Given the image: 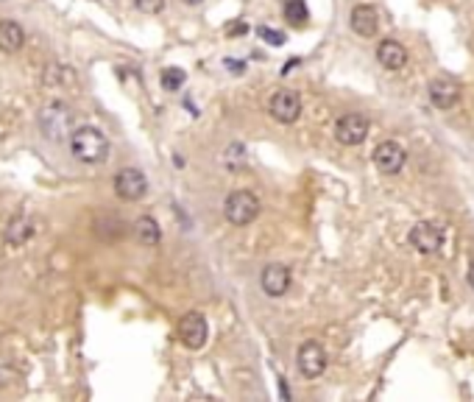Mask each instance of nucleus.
I'll return each instance as SVG.
<instances>
[{
	"instance_id": "obj_24",
	"label": "nucleus",
	"mask_w": 474,
	"mask_h": 402,
	"mask_svg": "<svg viewBox=\"0 0 474 402\" xmlns=\"http://www.w3.org/2000/svg\"><path fill=\"white\" fill-rule=\"evenodd\" d=\"M165 3L168 0H134L137 11H143V14H159L165 9Z\"/></svg>"
},
{
	"instance_id": "obj_13",
	"label": "nucleus",
	"mask_w": 474,
	"mask_h": 402,
	"mask_svg": "<svg viewBox=\"0 0 474 402\" xmlns=\"http://www.w3.org/2000/svg\"><path fill=\"white\" fill-rule=\"evenodd\" d=\"M377 59L385 70H402L408 65V51L396 39H382L377 45Z\"/></svg>"
},
{
	"instance_id": "obj_15",
	"label": "nucleus",
	"mask_w": 474,
	"mask_h": 402,
	"mask_svg": "<svg viewBox=\"0 0 474 402\" xmlns=\"http://www.w3.org/2000/svg\"><path fill=\"white\" fill-rule=\"evenodd\" d=\"M134 234H137V243L145 249H157L159 240H162V230H159L154 215H140L134 221Z\"/></svg>"
},
{
	"instance_id": "obj_18",
	"label": "nucleus",
	"mask_w": 474,
	"mask_h": 402,
	"mask_svg": "<svg viewBox=\"0 0 474 402\" xmlns=\"http://www.w3.org/2000/svg\"><path fill=\"white\" fill-rule=\"evenodd\" d=\"M45 84L48 87H76L78 78L73 73V67L67 65H51L45 70Z\"/></svg>"
},
{
	"instance_id": "obj_20",
	"label": "nucleus",
	"mask_w": 474,
	"mask_h": 402,
	"mask_svg": "<svg viewBox=\"0 0 474 402\" xmlns=\"http://www.w3.org/2000/svg\"><path fill=\"white\" fill-rule=\"evenodd\" d=\"M101 230H109V232L101 234L103 240H120V237L126 234V224H123L120 218H103V221L95 224V232H101Z\"/></svg>"
},
{
	"instance_id": "obj_30",
	"label": "nucleus",
	"mask_w": 474,
	"mask_h": 402,
	"mask_svg": "<svg viewBox=\"0 0 474 402\" xmlns=\"http://www.w3.org/2000/svg\"><path fill=\"white\" fill-rule=\"evenodd\" d=\"M182 3H187V6H198V3H204V0H182Z\"/></svg>"
},
{
	"instance_id": "obj_4",
	"label": "nucleus",
	"mask_w": 474,
	"mask_h": 402,
	"mask_svg": "<svg viewBox=\"0 0 474 402\" xmlns=\"http://www.w3.org/2000/svg\"><path fill=\"white\" fill-rule=\"evenodd\" d=\"M179 341L187 346V349H201L204 344H207V335H210V324H207V319H204V313H198V310H190L182 316V321H179Z\"/></svg>"
},
{
	"instance_id": "obj_10",
	"label": "nucleus",
	"mask_w": 474,
	"mask_h": 402,
	"mask_svg": "<svg viewBox=\"0 0 474 402\" xmlns=\"http://www.w3.org/2000/svg\"><path fill=\"white\" fill-rule=\"evenodd\" d=\"M408 163V154H405V148L399 145V143H393V140H385V143H379L377 148H374V165L382 170V173H388V176H393V173H399L402 168Z\"/></svg>"
},
{
	"instance_id": "obj_16",
	"label": "nucleus",
	"mask_w": 474,
	"mask_h": 402,
	"mask_svg": "<svg viewBox=\"0 0 474 402\" xmlns=\"http://www.w3.org/2000/svg\"><path fill=\"white\" fill-rule=\"evenodd\" d=\"M26 45V31L20 23L14 20H0V51L6 53H17Z\"/></svg>"
},
{
	"instance_id": "obj_7",
	"label": "nucleus",
	"mask_w": 474,
	"mask_h": 402,
	"mask_svg": "<svg viewBox=\"0 0 474 402\" xmlns=\"http://www.w3.org/2000/svg\"><path fill=\"white\" fill-rule=\"evenodd\" d=\"M411 246L421 254H436L443 246V227L433 221H421L411 230Z\"/></svg>"
},
{
	"instance_id": "obj_22",
	"label": "nucleus",
	"mask_w": 474,
	"mask_h": 402,
	"mask_svg": "<svg viewBox=\"0 0 474 402\" xmlns=\"http://www.w3.org/2000/svg\"><path fill=\"white\" fill-rule=\"evenodd\" d=\"M159 78H162V87H165L168 93H176V90H182V84H185L187 76H185L182 67H165Z\"/></svg>"
},
{
	"instance_id": "obj_9",
	"label": "nucleus",
	"mask_w": 474,
	"mask_h": 402,
	"mask_svg": "<svg viewBox=\"0 0 474 402\" xmlns=\"http://www.w3.org/2000/svg\"><path fill=\"white\" fill-rule=\"evenodd\" d=\"M296 361H299V371H302L307 380H316V377L324 374V368H326V352H324V346H321L318 341H304V344L299 346Z\"/></svg>"
},
{
	"instance_id": "obj_5",
	"label": "nucleus",
	"mask_w": 474,
	"mask_h": 402,
	"mask_svg": "<svg viewBox=\"0 0 474 402\" xmlns=\"http://www.w3.org/2000/svg\"><path fill=\"white\" fill-rule=\"evenodd\" d=\"M115 193L123 201H140L148 193V179L137 168H123L115 173Z\"/></svg>"
},
{
	"instance_id": "obj_2",
	"label": "nucleus",
	"mask_w": 474,
	"mask_h": 402,
	"mask_svg": "<svg viewBox=\"0 0 474 402\" xmlns=\"http://www.w3.org/2000/svg\"><path fill=\"white\" fill-rule=\"evenodd\" d=\"M39 132L45 134L48 140L59 143L67 140L73 132V112L70 106L62 100H48L42 109H39Z\"/></svg>"
},
{
	"instance_id": "obj_17",
	"label": "nucleus",
	"mask_w": 474,
	"mask_h": 402,
	"mask_svg": "<svg viewBox=\"0 0 474 402\" xmlns=\"http://www.w3.org/2000/svg\"><path fill=\"white\" fill-rule=\"evenodd\" d=\"M34 227L31 221L26 218V215H14L9 224H6V232H3V237H6V243L9 246H26V240L31 237Z\"/></svg>"
},
{
	"instance_id": "obj_27",
	"label": "nucleus",
	"mask_w": 474,
	"mask_h": 402,
	"mask_svg": "<svg viewBox=\"0 0 474 402\" xmlns=\"http://www.w3.org/2000/svg\"><path fill=\"white\" fill-rule=\"evenodd\" d=\"M226 65L232 67V70H235V73H240V70H243V65H240V62H232V59H229V62H226Z\"/></svg>"
},
{
	"instance_id": "obj_26",
	"label": "nucleus",
	"mask_w": 474,
	"mask_h": 402,
	"mask_svg": "<svg viewBox=\"0 0 474 402\" xmlns=\"http://www.w3.org/2000/svg\"><path fill=\"white\" fill-rule=\"evenodd\" d=\"M279 391H282V400H290V391H287V383L279 380Z\"/></svg>"
},
{
	"instance_id": "obj_6",
	"label": "nucleus",
	"mask_w": 474,
	"mask_h": 402,
	"mask_svg": "<svg viewBox=\"0 0 474 402\" xmlns=\"http://www.w3.org/2000/svg\"><path fill=\"white\" fill-rule=\"evenodd\" d=\"M268 112H271V118L277 120V123H284V126H290V123H296L299 118H302V98H299V93H293V90H279L271 103H268Z\"/></svg>"
},
{
	"instance_id": "obj_29",
	"label": "nucleus",
	"mask_w": 474,
	"mask_h": 402,
	"mask_svg": "<svg viewBox=\"0 0 474 402\" xmlns=\"http://www.w3.org/2000/svg\"><path fill=\"white\" fill-rule=\"evenodd\" d=\"M469 285L474 288V263H472V268H469Z\"/></svg>"
},
{
	"instance_id": "obj_23",
	"label": "nucleus",
	"mask_w": 474,
	"mask_h": 402,
	"mask_svg": "<svg viewBox=\"0 0 474 402\" xmlns=\"http://www.w3.org/2000/svg\"><path fill=\"white\" fill-rule=\"evenodd\" d=\"M257 34L268 42V45H274V48H279V45H284V34L282 31H274V29H268V26H259L257 29Z\"/></svg>"
},
{
	"instance_id": "obj_19",
	"label": "nucleus",
	"mask_w": 474,
	"mask_h": 402,
	"mask_svg": "<svg viewBox=\"0 0 474 402\" xmlns=\"http://www.w3.org/2000/svg\"><path fill=\"white\" fill-rule=\"evenodd\" d=\"M284 20L293 23V26H304V23L310 20L307 3H304V0H287V3H284Z\"/></svg>"
},
{
	"instance_id": "obj_14",
	"label": "nucleus",
	"mask_w": 474,
	"mask_h": 402,
	"mask_svg": "<svg viewBox=\"0 0 474 402\" xmlns=\"http://www.w3.org/2000/svg\"><path fill=\"white\" fill-rule=\"evenodd\" d=\"M430 100L438 109H452L460 100V87L452 78H433L430 81Z\"/></svg>"
},
{
	"instance_id": "obj_8",
	"label": "nucleus",
	"mask_w": 474,
	"mask_h": 402,
	"mask_svg": "<svg viewBox=\"0 0 474 402\" xmlns=\"http://www.w3.org/2000/svg\"><path fill=\"white\" fill-rule=\"evenodd\" d=\"M335 137H338L341 145H360V143L369 137V118H366V115H357V112L344 115V118L335 123Z\"/></svg>"
},
{
	"instance_id": "obj_21",
	"label": "nucleus",
	"mask_w": 474,
	"mask_h": 402,
	"mask_svg": "<svg viewBox=\"0 0 474 402\" xmlns=\"http://www.w3.org/2000/svg\"><path fill=\"white\" fill-rule=\"evenodd\" d=\"M223 165L229 168V170H240V168L246 165V148H243L240 143L226 145V151H223Z\"/></svg>"
},
{
	"instance_id": "obj_28",
	"label": "nucleus",
	"mask_w": 474,
	"mask_h": 402,
	"mask_svg": "<svg viewBox=\"0 0 474 402\" xmlns=\"http://www.w3.org/2000/svg\"><path fill=\"white\" fill-rule=\"evenodd\" d=\"M299 65V59H290V62H287V65H284V70L282 73H290V70H293V67Z\"/></svg>"
},
{
	"instance_id": "obj_3",
	"label": "nucleus",
	"mask_w": 474,
	"mask_h": 402,
	"mask_svg": "<svg viewBox=\"0 0 474 402\" xmlns=\"http://www.w3.org/2000/svg\"><path fill=\"white\" fill-rule=\"evenodd\" d=\"M223 215L232 227H249L259 215V199L252 190H235V193H229V199L223 204Z\"/></svg>"
},
{
	"instance_id": "obj_12",
	"label": "nucleus",
	"mask_w": 474,
	"mask_h": 402,
	"mask_svg": "<svg viewBox=\"0 0 474 402\" xmlns=\"http://www.w3.org/2000/svg\"><path fill=\"white\" fill-rule=\"evenodd\" d=\"M349 26L351 31L360 34V36H374L379 29V14L374 6H354L351 9V17H349Z\"/></svg>"
},
{
	"instance_id": "obj_1",
	"label": "nucleus",
	"mask_w": 474,
	"mask_h": 402,
	"mask_svg": "<svg viewBox=\"0 0 474 402\" xmlns=\"http://www.w3.org/2000/svg\"><path fill=\"white\" fill-rule=\"evenodd\" d=\"M67 140H70L73 157L78 163H84V165H101L109 157V140H106V134L101 132V129H95V126H81V129L70 132Z\"/></svg>"
},
{
	"instance_id": "obj_25",
	"label": "nucleus",
	"mask_w": 474,
	"mask_h": 402,
	"mask_svg": "<svg viewBox=\"0 0 474 402\" xmlns=\"http://www.w3.org/2000/svg\"><path fill=\"white\" fill-rule=\"evenodd\" d=\"M249 31V26L246 23H235V26H229L226 29V36H240V34H246Z\"/></svg>"
},
{
	"instance_id": "obj_11",
	"label": "nucleus",
	"mask_w": 474,
	"mask_h": 402,
	"mask_svg": "<svg viewBox=\"0 0 474 402\" xmlns=\"http://www.w3.org/2000/svg\"><path fill=\"white\" fill-rule=\"evenodd\" d=\"M259 285L274 299L284 297L287 288H290V268L284 266V263H268V266L262 268V274H259Z\"/></svg>"
}]
</instances>
